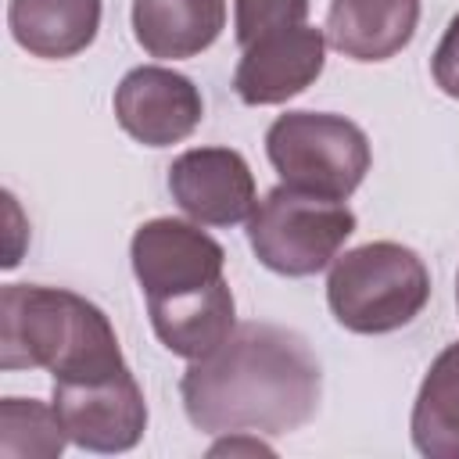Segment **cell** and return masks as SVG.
Segmentation results:
<instances>
[{
	"instance_id": "cell-14",
	"label": "cell",
	"mask_w": 459,
	"mask_h": 459,
	"mask_svg": "<svg viewBox=\"0 0 459 459\" xmlns=\"http://www.w3.org/2000/svg\"><path fill=\"white\" fill-rule=\"evenodd\" d=\"M7 29L32 57L65 61L97 39L100 0H11Z\"/></svg>"
},
{
	"instance_id": "cell-18",
	"label": "cell",
	"mask_w": 459,
	"mask_h": 459,
	"mask_svg": "<svg viewBox=\"0 0 459 459\" xmlns=\"http://www.w3.org/2000/svg\"><path fill=\"white\" fill-rule=\"evenodd\" d=\"M430 75H434V82H437L441 93H448L452 100H459V14L448 18L445 36H441V43L434 47Z\"/></svg>"
},
{
	"instance_id": "cell-2",
	"label": "cell",
	"mask_w": 459,
	"mask_h": 459,
	"mask_svg": "<svg viewBox=\"0 0 459 459\" xmlns=\"http://www.w3.org/2000/svg\"><path fill=\"white\" fill-rule=\"evenodd\" d=\"M0 369H47L54 380H100L126 369L104 308L65 287L0 290Z\"/></svg>"
},
{
	"instance_id": "cell-17",
	"label": "cell",
	"mask_w": 459,
	"mask_h": 459,
	"mask_svg": "<svg viewBox=\"0 0 459 459\" xmlns=\"http://www.w3.org/2000/svg\"><path fill=\"white\" fill-rule=\"evenodd\" d=\"M308 0H233V36L237 47H251L255 39L305 25Z\"/></svg>"
},
{
	"instance_id": "cell-4",
	"label": "cell",
	"mask_w": 459,
	"mask_h": 459,
	"mask_svg": "<svg viewBox=\"0 0 459 459\" xmlns=\"http://www.w3.org/2000/svg\"><path fill=\"white\" fill-rule=\"evenodd\" d=\"M269 165L287 186L348 201L373 165L366 133L333 111H287L265 129Z\"/></svg>"
},
{
	"instance_id": "cell-7",
	"label": "cell",
	"mask_w": 459,
	"mask_h": 459,
	"mask_svg": "<svg viewBox=\"0 0 459 459\" xmlns=\"http://www.w3.org/2000/svg\"><path fill=\"white\" fill-rule=\"evenodd\" d=\"M129 262L147 301L190 294L226 280L222 244L208 237L201 222H186L172 215L147 219L143 226H136L129 240Z\"/></svg>"
},
{
	"instance_id": "cell-1",
	"label": "cell",
	"mask_w": 459,
	"mask_h": 459,
	"mask_svg": "<svg viewBox=\"0 0 459 459\" xmlns=\"http://www.w3.org/2000/svg\"><path fill=\"white\" fill-rule=\"evenodd\" d=\"M179 398L201 434H290L319 412L323 369L298 330L255 319L186 366Z\"/></svg>"
},
{
	"instance_id": "cell-11",
	"label": "cell",
	"mask_w": 459,
	"mask_h": 459,
	"mask_svg": "<svg viewBox=\"0 0 459 459\" xmlns=\"http://www.w3.org/2000/svg\"><path fill=\"white\" fill-rule=\"evenodd\" d=\"M420 25V0H330L326 43L351 61H387L402 54Z\"/></svg>"
},
{
	"instance_id": "cell-20",
	"label": "cell",
	"mask_w": 459,
	"mask_h": 459,
	"mask_svg": "<svg viewBox=\"0 0 459 459\" xmlns=\"http://www.w3.org/2000/svg\"><path fill=\"white\" fill-rule=\"evenodd\" d=\"M455 308H459V273H455Z\"/></svg>"
},
{
	"instance_id": "cell-19",
	"label": "cell",
	"mask_w": 459,
	"mask_h": 459,
	"mask_svg": "<svg viewBox=\"0 0 459 459\" xmlns=\"http://www.w3.org/2000/svg\"><path fill=\"white\" fill-rule=\"evenodd\" d=\"M258 452L273 455V448L265 441H258V434H247V430H237L226 441L212 445V455H258Z\"/></svg>"
},
{
	"instance_id": "cell-5",
	"label": "cell",
	"mask_w": 459,
	"mask_h": 459,
	"mask_svg": "<svg viewBox=\"0 0 459 459\" xmlns=\"http://www.w3.org/2000/svg\"><path fill=\"white\" fill-rule=\"evenodd\" d=\"M355 233V212L298 186H273L247 219V244L255 258L280 276L323 273L344 240Z\"/></svg>"
},
{
	"instance_id": "cell-3",
	"label": "cell",
	"mask_w": 459,
	"mask_h": 459,
	"mask_svg": "<svg viewBox=\"0 0 459 459\" xmlns=\"http://www.w3.org/2000/svg\"><path fill=\"white\" fill-rule=\"evenodd\" d=\"M430 301L427 262L398 240H369L330 262L326 305L351 333L409 326Z\"/></svg>"
},
{
	"instance_id": "cell-10",
	"label": "cell",
	"mask_w": 459,
	"mask_h": 459,
	"mask_svg": "<svg viewBox=\"0 0 459 459\" xmlns=\"http://www.w3.org/2000/svg\"><path fill=\"white\" fill-rule=\"evenodd\" d=\"M326 65V32L316 25H294L269 32L240 50L233 72V93L247 108L287 104L290 97L305 93Z\"/></svg>"
},
{
	"instance_id": "cell-16",
	"label": "cell",
	"mask_w": 459,
	"mask_h": 459,
	"mask_svg": "<svg viewBox=\"0 0 459 459\" xmlns=\"http://www.w3.org/2000/svg\"><path fill=\"white\" fill-rule=\"evenodd\" d=\"M68 445L54 405L39 398L0 402V455L4 459H57Z\"/></svg>"
},
{
	"instance_id": "cell-8",
	"label": "cell",
	"mask_w": 459,
	"mask_h": 459,
	"mask_svg": "<svg viewBox=\"0 0 459 459\" xmlns=\"http://www.w3.org/2000/svg\"><path fill=\"white\" fill-rule=\"evenodd\" d=\"M115 118L143 147L183 143L204 118V100L194 79L161 65H140L115 86Z\"/></svg>"
},
{
	"instance_id": "cell-9",
	"label": "cell",
	"mask_w": 459,
	"mask_h": 459,
	"mask_svg": "<svg viewBox=\"0 0 459 459\" xmlns=\"http://www.w3.org/2000/svg\"><path fill=\"white\" fill-rule=\"evenodd\" d=\"M172 201L201 226L247 222L258 194L247 158L233 147H190L169 165Z\"/></svg>"
},
{
	"instance_id": "cell-13",
	"label": "cell",
	"mask_w": 459,
	"mask_h": 459,
	"mask_svg": "<svg viewBox=\"0 0 459 459\" xmlns=\"http://www.w3.org/2000/svg\"><path fill=\"white\" fill-rule=\"evenodd\" d=\"M226 29V0H133V36L143 54L183 61L208 50Z\"/></svg>"
},
{
	"instance_id": "cell-12",
	"label": "cell",
	"mask_w": 459,
	"mask_h": 459,
	"mask_svg": "<svg viewBox=\"0 0 459 459\" xmlns=\"http://www.w3.org/2000/svg\"><path fill=\"white\" fill-rule=\"evenodd\" d=\"M147 316L158 341L186 362L212 355L237 326V305L226 280L190 294L154 298L147 301Z\"/></svg>"
},
{
	"instance_id": "cell-15",
	"label": "cell",
	"mask_w": 459,
	"mask_h": 459,
	"mask_svg": "<svg viewBox=\"0 0 459 459\" xmlns=\"http://www.w3.org/2000/svg\"><path fill=\"white\" fill-rule=\"evenodd\" d=\"M409 434L427 459H459V341L430 362L409 416Z\"/></svg>"
},
{
	"instance_id": "cell-6",
	"label": "cell",
	"mask_w": 459,
	"mask_h": 459,
	"mask_svg": "<svg viewBox=\"0 0 459 459\" xmlns=\"http://www.w3.org/2000/svg\"><path fill=\"white\" fill-rule=\"evenodd\" d=\"M50 405L68 441L86 452H129L147 430V402L129 366L100 380H54Z\"/></svg>"
}]
</instances>
